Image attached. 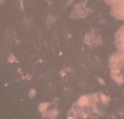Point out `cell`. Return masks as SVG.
I'll return each instance as SVG.
<instances>
[{
	"mask_svg": "<svg viewBox=\"0 0 124 119\" xmlns=\"http://www.w3.org/2000/svg\"><path fill=\"white\" fill-rule=\"evenodd\" d=\"M114 42L118 52L124 53V25L116 33Z\"/></svg>",
	"mask_w": 124,
	"mask_h": 119,
	"instance_id": "cell-1",
	"label": "cell"
},
{
	"mask_svg": "<svg viewBox=\"0 0 124 119\" xmlns=\"http://www.w3.org/2000/svg\"><path fill=\"white\" fill-rule=\"evenodd\" d=\"M111 14L116 19L124 21V1L112 5Z\"/></svg>",
	"mask_w": 124,
	"mask_h": 119,
	"instance_id": "cell-2",
	"label": "cell"
},
{
	"mask_svg": "<svg viewBox=\"0 0 124 119\" xmlns=\"http://www.w3.org/2000/svg\"><path fill=\"white\" fill-rule=\"evenodd\" d=\"M90 102V96L88 95H83L77 101V105L80 107H85L88 105Z\"/></svg>",
	"mask_w": 124,
	"mask_h": 119,
	"instance_id": "cell-3",
	"label": "cell"
},
{
	"mask_svg": "<svg viewBox=\"0 0 124 119\" xmlns=\"http://www.w3.org/2000/svg\"><path fill=\"white\" fill-rule=\"evenodd\" d=\"M49 105L50 103H48V102H42V103H41V104H39V111H40L42 114H43V113H44L46 111L48 107H49Z\"/></svg>",
	"mask_w": 124,
	"mask_h": 119,
	"instance_id": "cell-4",
	"label": "cell"
},
{
	"mask_svg": "<svg viewBox=\"0 0 124 119\" xmlns=\"http://www.w3.org/2000/svg\"><path fill=\"white\" fill-rule=\"evenodd\" d=\"M101 100H102V102H103V104L105 105V106H107L109 104L110 101V98L108 97L107 95H105V94H101Z\"/></svg>",
	"mask_w": 124,
	"mask_h": 119,
	"instance_id": "cell-5",
	"label": "cell"
},
{
	"mask_svg": "<svg viewBox=\"0 0 124 119\" xmlns=\"http://www.w3.org/2000/svg\"><path fill=\"white\" fill-rule=\"evenodd\" d=\"M103 1L106 3L112 6V5H114L117 4V3L121 2V1H123L124 0H103Z\"/></svg>",
	"mask_w": 124,
	"mask_h": 119,
	"instance_id": "cell-6",
	"label": "cell"
},
{
	"mask_svg": "<svg viewBox=\"0 0 124 119\" xmlns=\"http://www.w3.org/2000/svg\"><path fill=\"white\" fill-rule=\"evenodd\" d=\"M9 63H18V60L16 59V57H15V55H13V53H11V55H10V57H9Z\"/></svg>",
	"mask_w": 124,
	"mask_h": 119,
	"instance_id": "cell-7",
	"label": "cell"
},
{
	"mask_svg": "<svg viewBox=\"0 0 124 119\" xmlns=\"http://www.w3.org/2000/svg\"><path fill=\"white\" fill-rule=\"evenodd\" d=\"M36 90L34 89H31L30 90V92H29V98L32 99L34 96H36Z\"/></svg>",
	"mask_w": 124,
	"mask_h": 119,
	"instance_id": "cell-8",
	"label": "cell"
},
{
	"mask_svg": "<svg viewBox=\"0 0 124 119\" xmlns=\"http://www.w3.org/2000/svg\"><path fill=\"white\" fill-rule=\"evenodd\" d=\"M97 80H98L99 84L101 85H105V81L103 78H101V77H97Z\"/></svg>",
	"mask_w": 124,
	"mask_h": 119,
	"instance_id": "cell-9",
	"label": "cell"
},
{
	"mask_svg": "<svg viewBox=\"0 0 124 119\" xmlns=\"http://www.w3.org/2000/svg\"><path fill=\"white\" fill-rule=\"evenodd\" d=\"M31 78H32V76H31V74H28L26 75V76H25V79H27V80H28V81L31 80Z\"/></svg>",
	"mask_w": 124,
	"mask_h": 119,
	"instance_id": "cell-10",
	"label": "cell"
}]
</instances>
